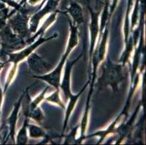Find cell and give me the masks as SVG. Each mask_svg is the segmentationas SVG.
Wrapping results in <instances>:
<instances>
[{
  "mask_svg": "<svg viewBox=\"0 0 146 145\" xmlns=\"http://www.w3.org/2000/svg\"><path fill=\"white\" fill-rule=\"evenodd\" d=\"M68 23L70 25V37H69L66 52H65L64 54L62 56L58 66H57L52 70H51L50 73L47 74L42 75H33L34 78L42 80L48 83L50 86L55 88V89H60L61 75H62L63 66H64L66 60L68 58L70 53L74 50V47L77 46L78 43H79V30H78L79 26L73 24L71 21H69Z\"/></svg>",
  "mask_w": 146,
  "mask_h": 145,
  "instance_id": "obj_1",
  "label": "cell"
},
{
  "mask_svg": "<svg viewBox=\"0 0 146 145\" xmlns=\"http://www.w3.org/2000/svg\"><path fill=\"white\" fill-rule=\"evenodd\" d=\"M126 78L124 64H115L108 58L103 63V71L98 79V85L100 89L110 86L113 91H118L119 83Z\"/></svg>",
  "mask_w": 146,
  "mask_h": 145,
  "instance_id": "obj_2",
  "label": "cell"
},
{
  "mask_svg": "<svg viewBox=\"0 0 146 145\" xmlns=\"http://www.w3.org/2000/svg\"><path fill=\"white\" fill-rule=\"evenodd\" d=\"M57 36H58V34H56L52 35V36L46 37V38H45V37H43V35H41L40 37H39L36 41H35V42H34L33 43L31 44L29 46L22 49L21 51L15 52L8 53V54H7L8 58H7V60L6 62H5V64L12 62V63H13V68L10 70V73H9L8 74V76H7V78L5 91H7V88L9 87L10 83H11L13 78H14L15 75V73H16L17 70V66H18V64H19L21 61L24 60L26 58H27L31 53L34 52L38 46L42 45V44H44V42H48V41L53 39V38H55V37Z\"/></svg>",
  "mask_w": 146,
  "mask_h": 145,
  "instance_id": "obj_3",
  "label": "cell"
},
{
  "mask_svg": "<svg viewBox=\"0 0 146 145\" xmlns=\"http://www.w3.org/2000/svg\"><path fill=\"white\" fill-rule=\"evenodd\" d=\"M0 43L2 51L7 54L21 50L26 46L24 38L15 34L8 24L0 29Z\"/></svg>",
  "mask_w": 146,
  "mask_h": 145,
  "instance_id": "obj_4",
  "label": "cell"
},
{
  "mask_svg": "<svg viewBox=\"0 0 146 145\" xmlns=\"http://www.w3.org/2000/svg\"><path fill=\"white\" fill-rule=\"evenodd\" d=\"M30 9L23 5L16 12V14L8 18V26L15 34L22 38H26L30 34L29 28Z\"/></svg>",
  "mask_w": 146,
  "mask_h": 145,
  "instance_id": "obj_5",
  "label": "cell"
},
{
  "mask_svg": "<svg viewBox=\"0 0 146 145\" xmlns=\"http://www.w3.org/2000/svg\"><path fill=\"white\" fill-rule=\"evenodd\" d=\"M58 4L59 1L58 0H44L38 7L39 11H37L31 19H29V28L30 34H35L37 31L41 20L46 15L56 11Z\"/></svg>",
  "mask_w": 146,
  "mask_h": 145,
  "instance_id": "obj_6",
  "label": "cell"
},
{
  "mask_svg": "<svg viewBox=\"0 0 146 145\" xmlns=\"http://www.w3.org/2000/svg\"><path fill=\"white\" fill-rule=\"evenodd\" d=\"M27 63L31 71L37 74L34 75H44L50 73L53 68L52 64L44 60L34 52L27 58Z\"/></svg>",
  "mask_w": 146,
  "mask_h": 145,
  "instance_id": "obj_7",
  "label": "cell"
},
{
  "mask_svg": "<svg viewBox=\"0 0 146 145\" xmlns=\"http://www.w3.org/2000/svg\"><path fill=\"white\" fill-rule=\"evenodd\" d=\"M82 57V54H81L77 58H76L74 60L68 61L66 62L64 75H63V78L60 81V89H61V90L63 91V94H64L66 103L68 102L69 97L73 94L71 91V75L73 67Z\"/></svg>",
  "mask_w": 146,
  "mask_h": 145,
  "instance_id": "obj_8",
  "label": "cell"
},
{
  "mask_svg": "<svg viewBox=\"0 0 146 145\" xmlns=\"http://www.w3.org/2000/svg\"><path fill=\"white\" fill-rule=\"evenodd\" d=\"M90 10V15H91V22H90V59L92 60V55L95 50V42L97 41L98 33L100 31V27L98 26V16L99 13L95 12L91 10V8L89 7Z\"/></svg>",
  "mask_w": 146,
  "mask_h": 145,
  "instance_id": "obj_9",
  "label": "cell"
},
{
  "mask_svg": "<svg viewBox=\"0 0 146 145\" xmlns=\"http://www.w3.org/2000/svg\"><path fill=\"white\" fill-rule=\"evenodd\" d=\"M23 97V94L21 96L18 102L15 104L14 108H13L12 113L9 116L7 119V123L9 126V134L7 136V139L9 138H11L13 142H15V131H16V123L18 121V117L19 114L20 109L21 107V102H22Z\"/></svg>",
  "mask_w": 146,
  "mask_h": 145,
  "instance_id": "obj_10",
  "label": "cell"
},
{
  "mask_svg": "<svg viewBox=\"0 0 146 145\" xmlns=\"http://www.w3.org/2000/svg\"><path fill=\"white\" fill-rule=\"evenodd\" d=\"M90 82V78L89 79L88 81L87 82V83L84 85V86L83 87V89L81 90V91H79V92L77 94H76V95L72 94V95H71V97H69V99H68L69 103H68V105L67 107H66V109H65V110H66V115H65L64 123H63V134H64L65 131H66V128H67V125H68V123L69 118H70V116H71V113H72L73 110H74V107H75L76 104V102H77L79 98L80 97V96L82 95V93L84 92V91L85 90V89L87 88V86L89 85Z\"/></svg>",
  "mask_w": 146,
  "mask_h": 145,
  "instance_id": "obj_11",
  "label": "cell"
},
{
  "mask_svg": "<svg viewBox=\"0 0 146 145\" xmlns=\"http://www.w3.org/2000/svg\"><path fill=\"white\" fill-rule=\"evenodd\" d=\"M68 13L72 17L74 23L76 26H79L84 22V15L82 8L76 2H71L67 8Z\"/></svg>",
  "mask_w": 146,
  "mask_h": 145,
  "instance_id": "obj_12",
  "label": "cell"
},
{
  "mask_svg": "<svg viewBox=\"0 0 146 145\" xmlns=\"http://www.w3.org/2000/svg\"><path fill=\"white\" fill-rule=\"evenodd\" d=\"M56 15H57V12H55V13H52V15H50V17L47 19V21H44V23H43L42 26H41L40 29L37 32H36L34 35L32 37H30V38H28V39L26 40V44H31L34 42V40L37 38L38 36L41 35H43L44 33L45 30L49 27V26L51 25L52 23L55 22V18H56Z\"/></svg>",
  "mask_w": 146,
  "mask_h": 145,
  "instance_id": "obj_13",
  "label": "cell"
},
{
  "mask_svg": "<svg viewBox=\"0 0 146 145\" xmlns=\"http://www.w3.org/2000/svg\"><path fill=\"white\" fill-rule=\"evenodd\" d=\"M28 118H25L23 125L17 134V144H26L28 143Z\"/></svg>",
  "mask_w": 146,
  "mask_h": 145,
  "instance_id": "obj_14",
  "label": "cell"
},
{
  "mask_svg": "<svg viewBox=\"0 0 146 145\" xmlns=\"http://www.w3.org/2000/svg\"><path fill=\"white\" fill-rule=\"evenodd\" d=\"M28 129H29V136L33 139L44 137L46 136V132L40 126L36 125H31L28 123Z\"/></svg>",
  "mask_w": 146,
  "mask_h": 145,
  "instance_id": "obj_15",
  "label": "cell"
},
{
  "mask_svg": "<svg viewBox=\"0 0 146 145\" xmlns=\"http://www.w3.org/2000/svg\"><path fill=\"white\" fill-rule=\"evenodd\" d=\"M28 118H31V119L34 120L37 123H41L44 119V115L43 113L41 110V109L39 107L36 108L31 110L28 113L27 115Z\"/></svg>",
  "mask_w": 146,
  "mask_h": 145,
  "instance_id": "obj_16",
  "label": "cell"
},
{
  "mask_svg": "<svg viewBox=\"0 0 146 145\" xmlns=\"http://www.w3.org/2000/svg\"><path fill=\"white\" fill-rule=\"evenodd\" d=\"M44 99H46L48 102L56 104V105L60 106L62 109H64V110L66 109V106L63 104V102L61 101L60 97V89H55V91L51 95L47 97L44 98Z\"/></svg>",
  "mask_w": 146,
  "mask_h": 145,
  "instance_id": "obj_17",
  "label": "cell"
},
{
  "mask_svg": "<svg viewBox=\"0 0 146 145\" xmlns=\"http://www.w3.org/2000/svg\"><path fill=\"white\" fill-rule=\"evenodd\" d=\"M49 88H50V86H47V87L45 88L42 91V93H41L39 95L37 96L36 97L34 100L31 101L30 104H29V112L30 111V110H34V109H35V108H36V107H39V105L40 104V102H42V100H44V99L45 94H46V93H47V90L49 89ZM29 112H28V113H29Z\"/></svg>",
  "mask_w": 146,
  "mask_h": 145,
  "instance_id": "obj_18",
  "label": "cell"
},
{
  "mask_svg": "<svg viewBox=\"0 0 146 145\" xmlns=\"http://www.w3.org/2000/svg\"><path fill=\"white\" fill-rule=\"evenodd\" d=\"M9 18L10 15L8 8L5 7L4 9L0 10V29L6 26V21Z\"/></svg>",
  "mask_w": 146,
  "mask_h": 145,
  "instance_id": "obj_19",
  "label": "cell"
},
{
  "mask_svg": "<svg viewBox=\"0 0 146 145\" xmlns=\"http://www.w3.org/2000/svg\"><path fill=\"white\" fill-rule=\"evenodd\" d=\"M139 2L138 0L136 1V4H135V10H134L133 14L132 16V21H131V30H133V28H135V25L137 23L138 20V10H139Z\"/></svg>",
  "mask_w": 146,
  "mask_h": 145,
  "instance_id": "obj_20",
  "label": "cell"
},
{
  "mask_svg": "<svg viewBox=\"0 0 146 145\" xmlns=\"http://www.w3.org/2000/svg\"><path fill=\"white\" fill-rule=\"evenodd\" d=\"M0 2H3V3L5 4V3L7 4L8 5L11 6L12 7L14 8L15 11H18L20 8L21 7L19 6L18 3H17L16 2H15V1H13V0H0Z\"/></svg>",
  "mask_w": 146,
  "mask_h": 145,
  "instance_id": "obj_21",
  "label": "cell"
},
{
  "mask_svg": "<svg viewBox=\"0 0 146 145\" xmlns=\"http://www.w3.org/2000/svg\"><path fill=\"white\" fill-rule=\"evenodd\" d=\"M5 65V62H0V71H1V70H2V68H3ZM3 91H2L1 86H0V118H1V108H2V101H3Z\"/></svg>",
  "mask_w": 146,
  "mask_h": 145,
  "instance_id": "obj_22",
  "label": "cell"
},
{
  "mask_svg": "<svg viewBox=\"0 0 146 145\" xmlns=\"http://www.w3.org/2000/svg\"><path fill=\"white\" fill-rule=\"evenodd\" d=\"M100 2L104 5V8H108L110 0H100Z\"/></svg>",
  "mask_w": 146,
  "mask_h": 145,
  "instance_id": "obj_23",
  "label": "cell"
},
{
  "mask_svg": "<svg viewBox=\"0 0 146 145\" xmlns=\"http://www.w3.org/2000/svg\"><path fill=\"white\" fill-rule=\"evenodd\" d=\"M40 0H29V3L30 4V5H36V3H38V2H39Z\"/></svg>",
  "mask_w": 146,
  "mask_h": 145,
  "instance_id": "obj_24",
  "label": "cell"
},
{
  "mask_svg": "<svg viewBox=\"0 0 146 145\" xmlns=\"http://www.w3.org/2000/svg\"><path fill=\"white\" fill-rule=\"evenodd\" d=\"M0 44H1V43H0Z\"/></svg>",
  "mask_w": 146,
  "mask_h": 145,
  "instance_id": "obj_25",
  "label": "cell"
},
{
  "mask_svg": "<svg viewBox=\"0 0 146 145\" xmlns=\"http://www.w3.org/2000/svg\"><path fill=\"white\" fill-rule=\"evenodd\" d=\"M13 1H15V0H13Z\"/></svg>",
  "mask_w": 146,
  "mask_h": 145,
  "instance_id": "obj_26",
  "label": "cell"
}]
</instances>
